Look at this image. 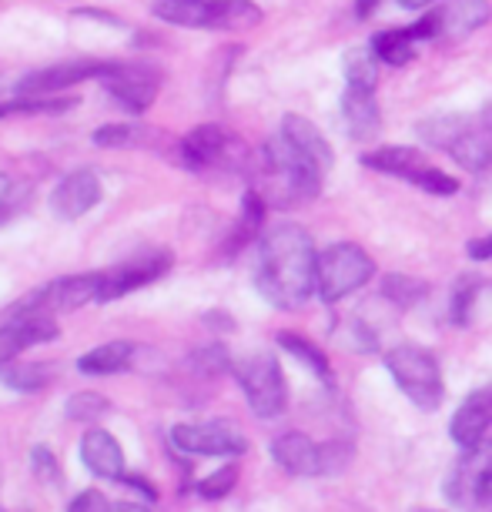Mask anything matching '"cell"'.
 <instances>
[{"label": "cell", "mask_w": 492, "mask_h": 512, "mask_svg": "<svg viewBox=\"0 0 492 512\" xmlns=\"http://www.w3.org/2000/svg\"><path fill=\"white\" fill-rule=\"evenodd\" d=\"M31 198V188L17 185L11 175H0V221L14 218L17 211H24V201Z\"/></svg>", "instance_id": "8d00e7d4"}, {"label": "cell", "mask_w": 492, "mask_h": 512, "mask_svg": "<svg viewBox=\"0 0 492 512\" xmlns=\"http://www.w3.org/2000/svg\"><path fill=\"white\" fill-rule=\"evenodd\" d=\"M375 4H382V0H359V4H355V17H359V21H365V17L375 11Z\"/></svg>", "instance_id": "ee69618b"}, {"label": "cell", "mask_w": 492, "mask_h": 512, "mask_svg": "<svg viewBox=\"0 0 492 512\" xmlns=\"http://www.w3.org/2000/svg\"><path fill=\"white\" fill-rule=\"evenodd\" d=\"M168 268H171V251H164V248L144 251V255H134L118 268H108V272H104L101 302H114V298L138 292V288L158 282L161 275H168Z\"/></svg>", "instance_id": "7c38bea8"}, {"label": "cell", "mask_w": 492, "mask_h": 512, "mask_svg": "<svg viewBox=\"0 0 492 512\" xmlns=\"http://www.w3.org/2000/svg\"><path fill=\"white\" fill-rule=\"evenodd\" d=\"M81 462L91 476L121 482L124 476V452L121 442L111 436L108 429H88L81 439Z\"/></svg>", "instance_id": "e0dca14e"}, {"label": "cell", "mask_w": 492, "mask_h": 512, "mask_svg": "<svg viewBox=\"0 0 492 512\" xmlns=\"http://www.w3.org/2000/svg\"><path fill=\"white\" fill-rule=\"evenodd\" d=\"M416 34H412V27H389V31H379L372 37V51L379 57L382 64L389 67H405L416 57Z\"/></svg>", "instance_id": "d4e9b609"}, {"label": "cell", "mask_w": 492, "mask_h": 512, "mask_svg": "<svg viewBox=\"0 0 492 512\" xmlns=\"http://www.w3.org/2000/svg\"><path fill=\"white\" fill-rule=\"evenodd\" d=\"M449 432L462 452L479 449L482 442H489V436H492V385L489 389H476L459 405L456 415H452Z\"/></svg>", "instance_id": "5bb4252c"}, {"label": "cell", "mask_w": 492, "mask_h": 512, "mask_svg": "<svg viewBox=\"0 0 492 512\" xmlns=\"http://www.w3.org/2000/svg\"><path fill=\"white\" fill-rule=\"evenodd\" d=\"M362 164L372 171H382V175L409 181V185H416L422 171L429 168V161L422 158V151L402 148V144H382V148H375V151H365Z\"/></svg>", "instance_id": "ffe728a7"}, {"label": "cell", "mask_w": 492, "mask_h": 512, "mask_svg": "<svg viewBox=\"0 0 492 512\" xmlns=\"http://www.w3.org/2000/svg\"><path fill=\"white\" fill-rule=\"evenodd\" d=\"M171 446L188 456H241L248 452V439L231 422H191L171 429Z\"/></svg>", "instance_id": "8fae6325"}, {"label": "cell", "mask_w": 492, "mask_h": 512, "mask_svg": "<svg viewBox=\"0 0 492 512\" xmlns=\"http://www.w3.org/2000/svg\"><path fill=\"white\" fill-rule=\"evenodd\" d=\"M235 482H238V469L235 466H221L218 472H211L208 479H201L195 492L201 499H208V502H215V499H225L231 489H235Z\"/></svg>", "instance_id": "d590c367"}, {"label": "cell", "mask_w": 492, "mask_h": 512, "mask_svg": "<svg viewBox=\"0 0 492 512\" xmlns=\"http://www.w3.org/2000/svg\"><path fill=\"white\" fill-rule=\"evenodd\" d=\"M255 285L268 305L295 312L318 292V251L305 228L275 225L258 241Z\"/></svg>", "instance_id": "6da1fadb"}, {"label": "cell", "mask_w": 492, "mask_h": 512, "mask_svg": "<svg viewBox=\"0 0 492 512\" xmlns=\"http://www.w3.org/2000/svg\"><path fill=\"white\" fill-rule=\"evenodd\" d=\"M469 258H476V262H486V258H492V235L469 241Z\"/></svg>", "instance_id": "60d3db41"}, {"label": "cell", "mask_w": 492, "mask_h": 512, "mask_svg": "<svg viewBox=\"0 0 492 512\" xmlns=\"http://www.w3.org/2000/svg\"><path fill=\"white\" fill-rule=\"evenodd\" d=\"M121 482H124V486H131V489H138L144 499H158V489H154L151 482L138 479V476H121Z\"/></svg>", "instance_id": "b9f144b4"}, {"label": "cell", "mask_w": 492, "mask_h": 512, "mask_svg": "<svg viewBox=\"0 0 492 512\" xmlns=\"http://www.w3.org/2000/svg\"><path fill=\"white\" fill-rule=\"evenodd\" d=\"M61 335V325H57L54 315H24V318H14L0 328V365L21 359L27 349L34 345H44V342H54Z\"/></svg>", "instance_id": "2e32d148"}, {"label": "cell", "mask_w": 492, "mask_h": 512, "mask_svg": "<svg viewBox=\"0 0 492 512\" xmlns=\"http://www.w3.org/2000/svg\"><path fill=\"white\" fill-rule=\"evenodd\" d=\"M111 512H151V509L138 506V502H118V506H111Z\"/></svg>", "instance_id": "f6af8a7d"}, {"label": "cell", "mask_w": 492, "mask_h": 512, "mask_svg": "<svg viewBox=\"0 0 492 512\" xmlns=\"http://www.w3.org/2000/svg\"><path fill=\"white\" fill-rule=\"evenodd\" d=\"M188 369L201 375V379H215V375L228 372L231 369V359L221 345H208V349H198L195 355L188 359Z\"/></svg>", "instance_id": "836d02e7"}, {"label": "cell", "mask_w": 492, "mask_h": 512, "mask_svg": "<svg viewBox=\"0 0 492 512\" xmlns=\"http://www.w3.org/2000/svg\"><path fill=\"white\" fill-rule=\"evenodd\" d=\"M181 164L191 171H245L248 151L221 124H198L181 141Z\"/></svg>", "instance_id": "52a82bcc"}, {"label": "cell", "mask_w": 492, "mask_h": 512, "mask_svg": "<svg viewBox=\"0 0 492 512\" xmlns=\"http://www.w3.org/2000/svg\"><path fill=\"white\" fill-rule=\"evenodd\" d=\"M265 208L268 201L262 191H245V198H241V215L235 221V228H231V235L225 241V248H221V255L231 258L238 255L241 248L248 245V241H255L258 235H262V225H265Z\"/></svg>", "instance_id": "7402d4cb"}, {"label": "cell", "mask_w": 492, "mask_h": 512, "mask_svg": "<svg viewBox=\"0 0 492 512\" xmlns=\"http://www.w3.org/2000/svg\"><path fill=\"white\" fill-rule=\"evenodd\" d=\"M235 379L245 392V402L258 419H278L288 405V382L275 355H248L235 365Z\"/></svg>", "instance_id": "8992f818"}, {"label": "cell", "mask_w": 492, "mask_h": 512, "mask_svg": "<svg viewBox=\"0 0 492 512\" xmlns=\"http://www.w3.org/2000/svg\"><path fill=\"white\" fill-rule=\"evenodd\" d=\"M134 342L128 338H114V342H104L98 349L84 352L81 359H77V372L84 375H118L124 369H131L134 362Z\"/></svg>", "instance_id": "603a6c76"}, {"label": "cell", "mask_w": 492, "mask_h": 512, "mask_svg": "<svg viewBox=\"0 0 492 512\" xmlns=\"http://www.w3.org/2000/svg\"><path fill=\"white\" fill-rule=\"evenodd\" d=\"M489 512H492V506H489Z\"/></svg>", "instance_id": "7dc6e473"}, {"label": "cell", "mask_w": 492, "mask_h": 512, "mask_svg": "<svg viewBox=\"0 0 492 512\" xmlns=\"http://www.w3.org/2000/svg\"><path fill=\"white\" fill-rule=\"evenodd\" d=\"M262 168H265V188L262 195L275 208H298L305 201H315L322 195L325 171L315 161H308L302 151L292 148L282 134L265 141L262 148Z\"/></svg>", "instance_id": "7a4b0ae2"}, {"label": "cell", "mask_w": 492, "mask_h": 512, "mask_svg": "<svg viewBox=\"0 0 492 512\" xmlns=\"http://www.w3.org/2000/svg\"><path fill=\"white\" fill-rule=\"evenodd\" d=\"M272 459L292 476H339L349 466V442H315L305 432H285L272 442Z\"/></svg>", "instance_id": "5b68a950"}, {"label": "cell", "mask_w": 492, "mask_h": 512, "mask_svg": "<svg viewBox=\"0 0 492 512\" xmlns=\"http://www.w3.org/2000/svg\"><path fill=\"white\" fill-rule=\"evenodd\" d=\"M416 188H422V191H429V195H439V198H446V195H456L459 191V181L452 178V175H446V171H439V168H429L422 171L419 175V181H416Z\"/></svg>", "instance_id": "74e56055"}, {"label": "cell", "mask_w": 492, "mask_h": 512, "mask_svg": "<svg viewBox=\"0 0 492 512\" xmlns=\"http://www.w3.org/2000/svg\"><path fill=\"white\" fill-rule=\"evenodd\" d=\"M104 71H108V64L98 61H71V64L44 67V71H34L17 81V98H51V94H61L67 88H74V84L101 77Z\"/></svg>", "instance_id": "4fadbf2b"}, {"label": "cell", "mask_w": 492, "mask_h": 512, "mask_svg": "<svg viewBox=\"0 0 492 512\" xmlns=\"http://www.w3.org/2000/svg\"><path fill=\"white\" fill-rule=\"evenodd\" d=\"M385 369H389L392 382L399 385V392L412 405H419L422 412L439 409L446 399V382H442V369L436 355L419 349V345H399L385 355Z\"/></svg>", "instance_id": "3957f363"}, {"label": "cell", "mask_w": 492, "mask_h": 512, "mask_svg": "<svg viewBox=\"0 0 492 512\" xmlns=\"http://www.w3.org/2000/svg\"><path fill=\"white\" fill-rule=\"evenodd\" d=\"M446 499L459 509L492 506V446L466 449L446 479Z\"/></svg>", "instance_id": "9c48e42d"}, {"label": "cell", "mask_w": 492, "mask_h": 512, "mask_svg": "<svg viewBox=\"0 0 492 512\" xmlns=\"http://www.w3.org/2000/svg\"><path fill=\"white\" fill-rule=\"evenodd\" d=\"M0 512H4V509H0Z\"/></svg>", "instance_id": "c3c4849f"}, {"label": "cell", "mask_w": 492, "mask_h": 512, "mask_svg": "<svg viewBox=\"0 0 492 512\" xmlns=\"http://www.w3.org/2000/svg\"><path fill=\"white\" fill-rule=\"evenodd\" d=\"M375 278L372 255L355 241H335L318 255V295L325 305H335L342 298L359 292Z\"/></svg>", "instance_id": "277c9868"}, {"label": "cell", "mask_w": 492, "mask_h": 512, "mask_svg": "<svg viewBox=\"0 0 492 512\" xmlns=\"http://www.w3.org/2000/svg\"><path fill=\"white\" fill-rule=\"evenodd\" d=\"M342 71H345V84H349V88L375 91L379 88L382 61L375 57L372 47H352V51L342 57Z\"/></svg>", "instance_id": "83f0119b"}, {"label": "cell", "mask_w": 492, "mask_h": 512, "mask_svg": "<svg viewBox=\"0 0 492 512\" xmlns=\"http://www.w3.org/2000/svg\"><path fill=\"white\" fill-rule=\"evenodd\" d=\"M489 24L486 0H442L426 17L412 24L416 41H459Z\"/></svg>", "instance_id": "ba28073f"}, {"label": "cell", "mask_w": 492, "mask_h": 512, "mask_svg": "<svg viewBox=\"0 0 492 512\" xmlns=\"http://www.w3.org/2000/svg\"><path fill=\"white\" fill-rule=\"evenodd\" d=\"M446 154L472 175H486V171H492V124L472 118V124L449 144Z\"/></svg>", "instance_id": "ac0fdd59"}, {"label": "cell", "mask_w": 492, "mask_h": 512, "mask_svg": "<svg viewBox=\"0 0 492 512\" xmlns=\"http://www.w3.org/2000/svg\"><path fill=\"white\" fill-rule=\"evenodd\" d=\"M67 512H111V502L104 499L98 489H84L81 496L71 499Z\"/></svg>", "instance_id": "ab89813d"}, {"label": "cell", "mask_w": 492, "mask_h": 512, "mask_svg": "<svg viewBox=\"0 0 492 512\" xmlns=\"http://www.w3.org/2000/svg\"><path fill=\"white\" fill-rule=\"evenodd\" d=\"M482 288H486V282L482 278H459L456 282V292H452V322L456 325H466L472 318V308H476V298L482 295Z\"/></svg>", "instance_id": "d6a6232c"}, {"label": "cell", "mask_w": 492, "mask_h": 512, "mask_svg": "<svg viewBox=\"0 0 492 512\" xmlns=\"http://www.w3.org/2000/svg\"><path fill=\"white\" fill-rule=\"evenodd\" d=\"M472 124V114H439V118H426L419 121V138L436 151H449V144L459 138Z\"/></svg>", "instance_id": "f546056e"}, {"label": "cell", "mask_w": 492, "mask_h": 512, "mask_svg": "<svg viewBox=\"0 0 492 512\" xmlns=\"http://www.w3.org/2000/svg\"><path fill=\"white\" fill-rule=\"evenodd\" d=\"M402 11H429V7H439L442 0H395Z\"/></svg>", "instance_id": "7bdbcfd3"}, {"label": "cell", "mask_w": 492, "mask_h": 512, "mask_svg": "<svg viewBox=\"0 0 492 512\" xmlns=\"http://www.w3.org/2000/svg\"><path fill=\"white\" fill-rule=\"evenodd\" d=\"M108 412H111V402L104 399L101 392H74L71 399L64 402V415L71 422H94Z\"/></svg>", "instance_id": "1f68e13d"}, {"label": "cell", "mask_w": 492, "mask_h": 512, "mask_svg": "<svg viewBox=\"0 0 492 512\" xmlns=\"http://www.w3.org/2000/svg\"><path fill=\"white\" fill-rule=\"evenodd\" d=\"M101 201V178L98 171L91 168H77L71 175L61 178V185L54 188L51 195V208L57 218L64 221H74V218H84L88 211Z\"/></svg>", "instance_id": "9a60e30c"}, {"label": "cell", "mask_w": 492, "mask_h": 512, "mask_svg": "<svg viewBox=\"0 0 492 512\" xmlns=\"http://www.w3.org/2000/svg\"><path fill=\"white\" fill-rule=\"evenodd\" d=\"M262 7L252 4V0H211V21L208 31H252V27L262 24Z\"/></svg>", "instance_id": "cb8c5ba5"}, {"label": "cell", "mask_w": 492, "mask_h": 512, "mask_svg": "<svg viewBox=\"0 0 492 512\" xmlns=\"http://www.w3.org/2000/svg\"><path fill=\"white\" fill-rule=\"evenodd\" d=\"M342 121L352 141H372L382 131V111L375 101V91L345 88L342 94Z\"/></svg>", "instance_id": "d6986e66"}, {"label": "cell", "mask_w": 492, "mask_h": 512, "mask_svg": "<svg viewBox=\"0 0 492 512\" xmlns=\"http://www.w3.org/2000/svg\"><path fill=\"white\" fill-rule=\"evenodd\" d=\"M429 512H439V509H429Z\"/></svg>", "instance_id": "bcb514c9"}, {"label": "cell", "mask_w": 492, "mask_h": 512, "mask_svg": "<svg viewBox=\"0 0 492 512\" xmlns=\"http://www.w3.org/2000/svg\"><path fill=\"white\" fill-rule=\"evenodd\" d=\"M101 84L114 98V104H121L131 114H141L158 98L161 71L151 64H108V71L101 74Z\"/></svg>", "instance_id": "30bf717a"}, {"label": "cell", "mask_w": 492, "mask_h": 512, "mask_svg": "<svg viewBox=\"0 0 492 512\" xmlns=\"http://www.w3.org/2000/svg\"><path fill=\"white\" fill-rule=\"evenodd\" d=\"M154 14L168 24L195 27V31H208L211 21V0H158Z\"/></svg>", "instance_id": "f1b7e54d"}, {"label": "cell", "mask_w": 492, "mask_h": 512, "mask_svg": "<svg viewBox=\"0 0 492 512\" xmlns=\"http://www.w3.org/2000/svg\"><path fill=\"white\" fill-rule=\"evenodd\" d=\"M0 382L7 385V389H14V392H24V395H31V392H41L47 389V385L54 382V369L51 365H44V362H7V365H0Z\"/></svg>", "instance_id": "4316f807"}, {"label": "cell", "mask_w": 492, "mask_h": 512, "mask_svg": "<svg viewBox=\"0 0 492 512\" xmlns=\"http://www.w3.org/2000/svg\"><path fill=\"white\" fill-rule=\"evenodd\" d=\"M91 141L98 148H128V144L141 141V128L138 124H104L91 134Z\"/></svg>", "instance_id": "e575fe53"}, {"label": "cell", "mask_w": 492, "mask_h": 512, "mask_svg": "<svg viewBox=\"0 0 492 512\" xmlns=\"http://www.w3.org/2000/svg\"><path fill=\"white\" fill-rule=\"evenodd\" d=\"M31 466L37 472V479L41 482H61V466H57V459H54V452L47 449V446H34L31 452Z\"/></svg>", "instance_id": "f35d334b"}, {"label": "cell", "mask_w": 492, "mask_h": 512, "mask_svg": "<svg viewBox=\"0 0 492 512\" xmlns=\"http://www.w3.org/2000/svg\"><path fill=\"white\" fill-rule=\"evenodd\" d=\"M382 295L389 298L395 308H412V305L422 302V295H426V282L409 278V275H385L382 278Z\"/></svg>", "instance_id": "4dcf8cb0"}, {"label": "cell", "mask_w": 492, "mask_h": 512, "mask_svg": "<svg viewBox=\"0 0 492 512\" xmlns=\"http://www.w3.org/2000/svg\"><path fill=\"white\" fill-rule=\"evenodd\" d=\"M275 342L282 345V349L292 355V359H298L305 365L308 372L318 375L325 385H332L335 382V375H332V365H328V355L318 349L315 342H308L305 335H298V332H278L275 335Z\"/></svg>", "instance_id": "484cf974"}, {"label": "cell", "mask_w": 492, "mask_h": 512, "mask_svg": "<svg viewBox=\"0 0 492 512\" xmlns=\"http://www.w3.org/2000/svg\"><path fill=\"white\" fill-rule=\"evenodd\" d=\"M278 134H282V138L292 144V148L302 151L308 161H315L322 171H332V164H335L332 144L325 141V134L318 131L308 118H302V114H285Z\"/></svg>", "instance_id": "44dd1931"}]
</instances>
